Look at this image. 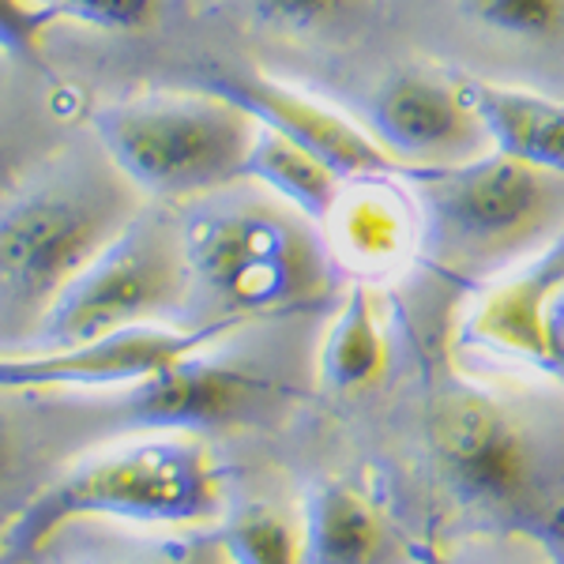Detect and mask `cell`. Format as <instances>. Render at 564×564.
<instances>
[{
  "label": "cell",
  "instance_id": "9",
  "mask_svg": "<svg viewBox=\"0 0 564 564\" xmlns=\"http://www.w3.org/2000/svg\"><path fill=\"white\" fill-rule=\"evenodd\" d=\"M230 335L226 327L143 324L61 350L0 354V391H117L154 377L177 358Z\"/></svg>",
  "mask_w": 564,
  "mask_h": 564
},
{
  "label": "cell",
  "instance_id": "6",
  "mask_svg": "<svg viewBox=\"0 0 564 564\" xmlns=\"http://www.w3.org/2000/svg\"><path fill=\"white\" fill-rule=\"evenodd\" d=\"M257 324L207 343L174 366L106 403L109 433H215L275 430L316 391V350L302 354L282 339H252Z\"/></svg>",
  "mask_w": 564,
  "mask_h": 564
},
{
  "label": "cell",
  "instance_id": "7",
  "mask_svg": "<svg viewBox=\"0 0 564 564\" xmlns=\"http://www.w3.org/2000/svg\"><path fill=\"white\" fill-rule=\"evenodd\" d=\"M257 117L215 90H151L98 102L87 132L154 204H188L234 185L257 140Z\"/></svg>",
  "mask_w": 564,
  "mask_h": 564
},
{
  "label": "cell",
  "instance_id": "20",
  "mask_svg": "<svg viewBox=\"0 0 564 564\" xmlns=\"http://www.w3.org/2000/svg\"><path fill=\"white\" fill-rule=\"evenodd\" d=\"M57 143V135L45 132L42 109L31 98H20L12 87H0V193Z\"/></svg>",
  "mask_w": 564,
  "mask_h": 564
},
{
  "label": "cell",
  "instance_id": "27",
  "mask_svg": "<svg viewBox=\"0 0 564 564\" xmlns=\"http://www.w3.org/2000/svg\"><path fill=\"white\" fill-rule=\"evenodd\" d=\"M542 347H545V377L564 384V290L542 308Z\"/></svg>",
  "mask_w": 564,
  "mask_h": 564
},
{
  "label": "cell",
  "instance_id": "18",
  "mask_svg": "<svg viewBox=\"0 0 564 564\" xmlns=\"http://www.w3.org/2000/svg\"><path fill=\"white\" fill-rule=\"evenodd\" d=\"M215 534L234 564H302V481L257 494H234L230 486Z\"/></svg>",
  "mask_w": 564,
  "mask_h": 564
},
{
  "label": "cell",
  "instance_id": "16",
  "mask_svg": "<svg viewBox=\"0 0 564 564\" xmlns=\"http://www.w3.org/2000/svg\"><path fill=\"white\" fill-rule=\"evenodd\" d=\"M391 324L380 316L377 286L347 282L316 347V391L339 403L366 395L391 372Z\"/></svg>",
  "mask_w": 564,
  "mask_h": 564
},
{
  "label": "cell",
  "instance_id": "3",
  "mask_svg": "<svg viewBox=\"0 0 564 564\" xmlns=\"http://www.w3.org/2000/svg\"><path fill=\"white\" fill-rule=\"evenodd\" d=\"M143 204L90 132L61 140L0 193V350L34 339L61 290Z\"/></svg>",
  "mask_w": 564,
  "mask_h": 564
},
{
  "label": "cell",
  "instance_id": "13",
  "mask_svg": "<svg viewBox=\"0 0 564 564\" xmlns=\"http://www.w3.org/2000/svg\"><path fill=\"white\" fill-rule=\"evenodd\" d=\"M302 564H422L430 550L339 467L302 478Z\"/></svg>",
  "mask_w": 564,
  "mask_h": 564
},
{
  "label": "cell",
  "instance_id": "14",
  "mask_svg": "<svg viewBox=\"0 0 564 564\" xmlns=\"http://www.w3.org/2000/svg\"><path fill=\"white\" fill-rule=\"evenodd\" d=\"M557 290H564V230L542 252L481 290L475 308L456 327V343L463 350L527 361L545 377L542 308Z\"/></svg>",
  "mask_w": 564,
  "mask_h": 564
},
{
  "label": "cell",
  "instance_id": "26",
  "mask_svg": "<svg viewBox=\"0 0 564 564\" xmlns=\"http://www.w3.org/2000/svg\"><path fill=\"white\" fill-rule=\"evenodd\" d=\"M436 550V564H545L527 539L516 534H459Z\"/></svg>",
  "mask_w": 564,
  "mask_h": 564
},
{
  "label": "cell",
  "instance_id": "11",
  "mask_svg": "<svg viewBox=\"0 0 564 564\" xmlns=\"http://www.w3.org/2000/svg\"><path fill=\"white\" fill-rule=\"evenodd\" d=\"M207 90L238 102L245 113L257 117L263 129L286 135L324 166H332L343 181L350 177H372V174H395L406 181H417L430 166H406L395 154H388L377 143L366 124L350 121L339 109L316 102L290 84L263 76V72H212L204 79Z\"/></svg>",
  "mask_w": 564,
  "mask_h": 564
},
{
  "label": "cell",
  "instance_id": "12",
  "mask_svg": "<svg viewBox=\"0 0 564 564\" xmlns=\"http://www.w3.org/2000/svg\"><path fill=\"white\" fill-rule=\"evenodd\" d=\"M321 230L350 282L380 286L417 268L422 212L406 177L372 174L343 181V193Z\"/></svg>",
  "mask_w": 564,
  "mask_h": 564
},
{
  "label": "cell",
  "instance_id": "21",
  "mask_svg": "<svg viewBox=\"0 0 564 564\" xmlns=\"http://www.w3.org/2000/svg\"><path fill=\"white\" fill-rule=\"evenodd\" d=\"M113 564H234L218 542L215 527H162L159 534H143L117 545Z\"/></svg>",
  "mask_w": 564,
  "mask_h": 564
},
{
  "label": "cell",
  "instance_id": "19",
  "mask_svg": "<svg viewBox=\"0 0 564 564\" xmlns=\"http://www.w3.org/2000/svg\"><path fill=\"white\" fill-rule=\"evenodd\" d=\"M241 181L279 196L282 204H290L294 212L313 218L316 226H324L327 212H332L335 199L343 193V177L332 166H324L321 159H313L297 143H290L286 135L263 129V124L257 129L249 159H245Z\"/></svg>",
  "mask_w": 564,
  "mask_h": 564
},
{
  "label": "cell",
  "instance_id": "22",
  "mask_svg": "<svg viewBox=\"0 0 564 564\" xmlns=\"http://www.w3.org/2000/svg\"><path fill=\"white\" fill-rule=\"evenodd\" d=\"M456 4L475 23L512 39H550L564 26V0H456Z\"/></svg>",
  "mask_w": 564,
  "mask_h": 564
},
{
  "label": "cell",
  "instance_id": "2",
  "mask_svg": "<svg viewBox=\"0 0 564 564\" xmlns=\"http://www.w3.org/2000/svg\"><path fill=\"white\" fill-rule=\"evenodd\" d=\"M245 181L177 207L188 260L185 327L290 324L335 313L347 275L324 230Z\"/></svg>",
  "mask_w": 564,
  "mask_h": 564
},
{
  "label": "cell",
  "instance_id": "25",
  "mask_svg": "<svg viewBox=\"0 0 564 564\" xmlns=\"http://www.w3.org/2000/svg\"><path fill=\"white\" fill-rule=\"evenodd\" d=\"M53 23L57 20L34 0H0V57L39 65L42 42Z\"/></svg>",
  "mask_w": 564,
  "mask_h": 564
},
{
  "label": "cell",
  "instance_id": "28",
  "mask_svg": "<svg viewBox=\"0 0 564 564\" xmlns=\"http://www.w3.org/2000/svg\"><path fill=\"white\" fill-rule=\"evenodd\" d=\"M15 452H20V436H15V425H12V417L0 414V481H4V475L12 470Z\"/></svg>",
  "mask_w": 564,
  "mask_h": 564
},
{
  "label": "cell",
  "instance_id": "8",
  "mask_svg": "<svg viewBox=\"0 0 564 564\" xmlns=\"http://www.w3.org/2000/svg\"><path fill=\"white\" fill-rule=\"evenodd\" d=\"M188 260L174 204H148L140 215L61 290L23 350H61L143 324L185 327Z\"/></svg>",
  "mask_w": 564,
  "mask_h": 564
},
{
  "label": "cell",
  "instance_id": "24",
  "mask_svg": "<svg viewBox=\"0 0 564 564\" xmlns=\"http://www.w3.org/2000/svg\"><path fill=\"white\" fill-rule=\"evenodd\" d=\"M252 20L279 34H316L350 12L358 0H245Z\"/></svg>",
  "mask_w": 564,
  "mask_h": 564
},
{
  "label": "cell",
  "instance_id": "1",
  "mask_svg": "<svg viewBox=\"0 0 564 564\" xmlns=\"http://www.w3.org/2000/svg\"><path fill=\"white\" fill-rule=\"evenodd\" d=\"M417 354L411 395L388 406L384 436L347 463V475L414 542L505 534L531 444L534 395H500L444 354L441 324H406Z\"/></svg>",
  "mask_w": 564,
  "mask_h": 564
},
{
  "label": "cell",
  "instance_id": "15",
  "mask_svg": "<svg viewBox=\"0 0 564 564\" xmlns=\"http://www.w3.org/2000/svg\"><path fill=\"white\" fill-rule=\"evenodd\" d=\"M505 534L527 539L545 564H564V395L545 391L531 403V444L520 486L508 505Z\"/></svg>",
  "mask_w": 564,
  "mask_h": 564
},
{
  "label": "cell",
  "instance_id": "4",
  "mask_svg": "<svg viewBox=\"0 0 564 564\" xmlns=\"http://www.w3.org/2000/svg\"><path fill=\"white\" fill-rule=\"evenodd\" d=\"M230 497V467L212 441L188 433H140L95 452L23 505L0 553L26 561L68 523L106 520L129 527H215Z\"/></svg>",
  "mask_w": 564,
  "mask_h": 564
},
{
  "label": "cell",
  "instance_id": "5",
  "mask_svg": "<svg viewBox=\"0 0 564 564\" xmlns=\"http://www.w3.org/2000/svg\"><path fill=\"white\" fill-rule=\"evenodd\" d=\"M422 212L417 271L452 294H481L564 230V177L486 151L411 181Z\"/></svg>",
  "mask_w": 564,
  "mask_h": 564
},
{
  "label": "cell",
  "instance_id": "23",
  "mask_svg": "<svg viewBox=\"0 0 564 564\" xmlns=\"http://www.w3.org/2000/svg\"><path fill=\"white\" fill-rule=\"evenodd\" d=\"M53 20H72L98 31H140L162 12V0H34Z\"/></svg>",
  "mask_w": 564,
  "mask_h": 564
},
{
  "label": "cell",
  "instance_id": "17",
  "mask_svg": "<svg viewBox=\"0 0 564 564\" xmlns=\"http://www.w3.org/2000/svg\"><path fill=\"white\" fill-rule=\"evenodd\" d=\"M459 84L486 124L494 151L564 177V102H553L539 90L500 87L470 76H459Z\"/></svg>",
  "mask_w": 564,
  "mask_h": 564
},
{
  "label": "cell",
  "instance_id": "10",
  "mask_svg": "<svg viewBox=\"0 0 564 564\" xmlns=\"http://www.w3.org/2000/svg\"><path fill=\"white\" fill-rule=\"evenodd\" d=\"M361 124L406 166H456L494 151L459 76L441 72H391L372 87Z\"/></svg>",
  "mask_w": 564,
  "mask_h": 564
},
{
  "label": "cell",
  "instance_id": "29",
  "mask_svg": "<svg viewBox=\"0 0 564 564\" xmlns=\"http://www.w3.org/2000/svg\"><path fill=\"white\" fill-rule=\"evenodd\" d=\"M422 564H436V550L430 545V550H425V557H422Z\"/></svg>",
  "mask_w": 564,
  "mask_h": 564
}]
</instances>
